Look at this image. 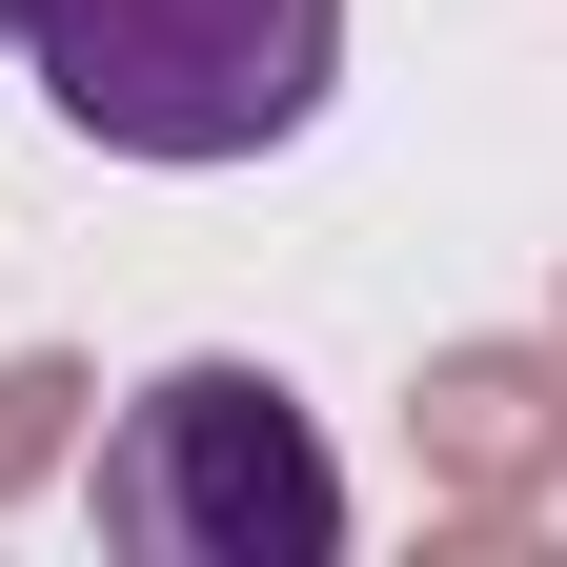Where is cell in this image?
Instances as JSON below:
<instances>
[{
    "mask_svg": "<svg viewBox=\"0 0 567 567\" xmlns=\"http://www.w3.org/2000/svg\"><path fill=\"white\" fill-rule=\"evenodd\" d=\"M0 61H21V0H0Z\"/></svg>",
    "mask_w": 567,
    "mask_h": 567,
    "instance_id": "obj_3",
    "label": "cell"
},
{
    "mask_svg": "<svg viewBox=\"0 0 567 567\" xmlns=\"http://www.w3.org/2000/svg\"><path fill=\"white\" fill-rule=\"evenodd\" d=\"M102 547L142 567H344V446L284 365H163L102 425Z\"/></svg>",
    "mask_w": 567,
    "mask_h": 567,
    "instance_id": "obj_2",
    "label": "cell"
},
{
    "mask_svg": "<svg viewBox=\"0 0 567 567\" xmlns=\"http://www.w3.org/2000/svg\"><path fill=\"white\" fill-rule=\"evenodd\" d=\"M21 61L61 142H102V163H264V142H305L324 82H344V0H21Z\"/></svg>",
    "mask_w": 567,
    "mask_h": 567,
    "instance_id": "obj_1",
    "label": "cell"
}]
</instances>
